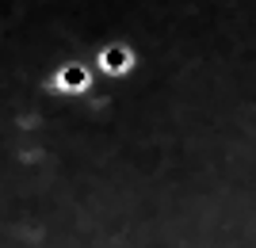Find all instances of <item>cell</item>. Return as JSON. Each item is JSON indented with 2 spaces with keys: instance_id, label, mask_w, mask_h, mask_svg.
I'll return each mask as SVG.
<instances>
[{
  "instance_id": "obj_1",
  "label": "cell",
  "mask_w": 256,
  "mask_h": 248,
  "mask_svg": "<svg viewBox=\"0 0 256 248\" xmlns=\"http://www.w3.org/2000/svg\"><path fill=\"white\" fill-rule=\"evenodd\" d=\"M104 69H115V73H118V69H126V57H122V54H111V57H107L104 54Z\"/></svg>"
}]
</instances>
